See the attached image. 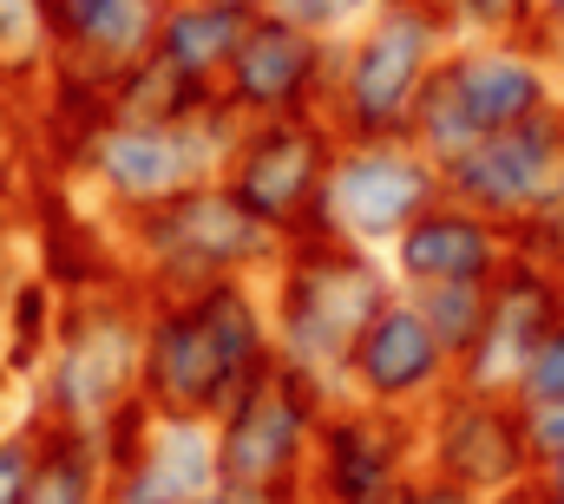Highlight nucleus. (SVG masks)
Returning a JSON list of instances; mask_svg holds the SVG:
<instances>
[{
    "label": "nucleus",
    "mask_w": 564,
    "mask_h": 504,
    "mask_svg": "<svg viewBox=\"0 0 564 504\" xmlns=\"http://www.w3.org/2000/svg\"><path fill=\"white\" fill-rule=\"evenodd\" d=\"M440 197H446V177L414 138H341L322 190V223L328 237L388 250Z\"/></svg>",
    "instance_id": "6e6552de"
},
{
    "label": "nucleus",
    "mask_w": 564,
    "mask_h": 504,
    "mask_svg": "<svg viewBox=\"0 0 564 504\" xmlns=\"http://www.w3.org/2000/svg\"><path fill=\"white\" fill-rule=\"evenodd\" d=\"M388 269L401 288H433V282H492L512 262V230L492 223L486 210L440 197L388 243Z\"/></svg>",
    "instance_id": "f3484780"
},
{
    "label": "nucleus",
    "mask_w": 564,
    "mask_h": 504,
    "mask_svg": "<svg viewBox=\"0 0 564 504\" xmlns=\"http://www.w3.org/2000/svg\"><path fill=\"white\" fill-rule=\"evenodd\" d=\"M59 308H66V295L46 275H13L7 282V302H0V354H7L13 380L40 374V361L53 348V328H59Z\"/></svg>",
    "instance_id": "5701e85b"
},
{
    "label": "nucleus",
    "mask_w": 564,
    "mask_h": 504,
    "mask_svg": "<svg viewBox=\"0 0 564 504\" xmlns=\"http://www.w3.org/2000/svg\"><path fill=\"white\" fill-rule=\"evenodd\" d=\"M7 386H13V368H7V354H0V399H7Z\"/></svg>",
    "instance_id": "c9c22d12"
},
{
    "label": "nucleus",
    "mask_w": 564,
    "mask_h": 504,
    "mask_svg": "<svg viewBox=\"0 0 564 504\" xmlns=\"http://www.w3.org/2000/svg\"><path fill=\"white\" fill-rule=\"evenodd\" d=\"M453 99L466 106V119L479 138L512 131L539 112L564 106L558 66H552V40H453L440 59Z\"/></svg>",
    "instance_id": "4468645a"
},
{
    "label": "nucleus",
    "mask_w": 564,
    "mask_h": 504,
    "mask_svg": "<svg viewBox=\"0 0 564 504\" xmlns=\"http://www.w3.org/2000/svg\"><path fill=\"white\" fill-rule=\"evenodd\" d=\"M440 177H446V197L486 210L506 230H519L525 217L564 204V106H552V112H539V119H525L512 131L479 138Z\"/></svg>",
    "instance_id": "f8f14e48"
},
{
    "label": "nucleus",
    "mask_w": 564,
    "mask_h": 504,
    "mask_svg": "<svg viewBox=\"0 0 564 504\" xmlns=\"http://www.w3.org/2000/svg\"><path fill=\"white\" fill-rule=\"evenodd\" d=\"M33 459H40V426H7L0 432V504H26L33 492Z\"/></svg>",
    "instance_id": "bb28decb"
},
{
    "label": "nucleus",
    "mask_w": 564,
    "mask_h": 504,
    "mask_svg": "<svg viewBox=\"0 0 564 504\" xmlns=\"http://www.w3.org/2000/svg\"><path fill=\"white\" fill-rule=\"evenodd\" d=\"M512 399H519V406H564V321L532 348V361L519 368Z\"/></svg>",
    "instance_id": "a878e982"
},
{
    "label": "nucleus",
    "mask_w": 564,
    "mask_h": 504,
    "mask_svg": "<svg viewBox=\"0 0 564 504\" xmlns=\"http://www.w3.org/2000/svg\"><path fill=\"white\" fill-rule=\"evenodd\" d=\"M532 479H539V492H545L552 504H564V459H552V465H539Z\"/></svg>",
    "instance_id": "7c9ffc66"
},
{
    "label": "nucleus",
    "mask_w": 564,
    "mask_h": 504,
    "mask_svg": "<svg viewBox=\"0 0 564 504\" xmlns=\"http://www.w3.org/2000/svg\"><path fill=\"white\" fill-rule=\"evenodd\" d=\"M217 99V86H197L184 79L171 59L144 53L132 59L119 79H112V119H144V125H184L191 112H204Z\"/></svg>",
    "instance_id": "4be33fe9"
},
{
    "label": "nucleus",
    "mask_w": 564,
    "mask_h": 504,
    "mask_svg": "<svg viewBox=\"0 0 564 504\" xmlns=\"http://www.w3.org/2000/svg\"><path fill=\"white\" fill-rule=\"evenodd\" d=\"M217 419H177L158 413L151 446L139 465L112 472L106 504H197L217 492Z\"/></svg>",
    "instance_id": "6ab92c4d"
},
{
    "label": "nucleus",
    "mask_w": 564,
    "mask_h": 504,
    "mask_svg": "<svg viewBox=\"0 0 564 504\" xmlns=\"http://www.w3.org/2000/svg\"><path fill=\"white\" fill-rule=\"evenodd\" d=\"M492 504H552V498L539 492V479H525V485H512L506 498H492Z\"/></svg>",
    "instance_id": "2f4dec72"
},
{
    "label": "nucleus",
    "mask_w": 564,
    "mask_h": 504,
    "mask_svg": "<svg viewBox=\"0 0 564 504\" xmlns=\"http://www.w3.org/2000/svg\"><path fill=\"white\" fill-rule=\"evenodd\" d=\"M381 7H401V0H355V20L361 13H381Z\"/></svg>",
    "instance_id": "72a5a7b5"
},
{
    "label": "nucleus",
    "mask_w": 564,
    "mask_h": 504,
    "mask_svg": "<svg viewBox=\"0 0 564 504\" xmlns=\"http://www.w3.org/2000/svg\"><path fill=\"white\" fill-rule=\"evenodd\" d=\"M453 40H459V26L440 0H401V7L361 13L341 33L328 125L341 138H408L414 99Z\"/></svg>",
    "instance_id": "7ed1b4c3"
},
{
    "label": "nucleus",
    "mask_w": 564,
    "mask_h": 504,
    "mask_svg": "<svg viewBox=\"0 0 564 504\" xmlns=\"http://www.w3.org/2000/svg\"><path fill=\"white\" fill-rule=\"evenodd\" d=\"M341 151V131L328 125V112H295V119H250L230 164H224V184L230 197L270 223L282 243H302V237H328L322 223V190H328V164Z\"/></svg>",
    "instance_id": "0eeeda50"
},
{
    "label": "nucleus",
    "mask_w": 564,
    "mask_h": 504,
    "mask_svg": "<svg viewBox=\"0 0 564 504\" xmlns=\"http://www.w3.org/2000/svg\"><path fill=\"white\" fill-rule=\"evenodd\" d=\"M263 0H164L158 7V33H151V53L171 59L184 79L197 86H217L243 26L257 20Z\"/></svg>",
    "instance_id": "aec40b11"
},
{
    "label": "nucleus",
    "mask_w": 564,
    "mask_h": 504,
    "mask_svg": "<svg viewBox=\"0 0 564 504\" xmlns=\"http://www.w3.org/2000/svg\"><path fill=\"white\" fill-rule=\"evenodd\" d=\"M151 7H164V0H151Z\"/></svg>",
    "instance_id": "4c0bfd02"
},
{
    "label": "nucleus",
    "mask_w": 564,
    "mask_h": 504,
    "mask_svg": "<svg viewBox=\"0 0 564 504\" xmlns=\"http://www.w3.org/2000/svg\"><path fill=\"white\" fill-rule=\"evenodd\" d=\"M558 321H564V275L512 250V262L492 275V315H486L479 348L459 361V386L512 393L519 368L532 361V348H539Z\"/></svg>",
    "instance_id": "dca6fc26"
},
{
    "label": "nucleus",
    "mask_w": 564,
    "mask_h": 504,
    "mask_svg": "<svg viewBox=\"0 0 564 504\" xmlns=\"http://www.w3.org/2000/svg\"><path fill=\"white\" fill-rule=\"evenodd\" d=\"M421 472V419L368 399H335L315 426L308 504H388Z\"/></svg>",
    "instance_id": "9b49d317"
},
{
    "label": "nucleus",
    "mask_w": 564,
    "mask_h": 504,
    "mask_svg": "<svg viewBox=\"0 0 564 504\" xmlns=\"http://www.w3.org/2000/svg\"><path fill=\"white\" fill-rule=\"evenodd\" d=\"M401 295L394 269L381 250H361L348 237H302L282 243L270 269V321L276 354L302 374H322L341 386V368L361 341V328Z\"/></svg>",
    "instance_id": "f257e3e1"
},
{
    "label": "nucleus",
    "mask_w": 564,
    "mask_h": 504,
    "mask_svg": "<svg viewBox=\"0 0 564 504\" xmlns=\"http://www.w3.org/2000/svg\"><path fill=\"white\" fill-rule=\"evenodd\" d=\"M552 66H558V86H564V33H552Z\"/></svg>",
    "instance_id": "f704fd0d"
},
{
    "label": "nucleus",
    "mask_w": 564,
    "mask_h": 504,
    "mask_svg": "<svg viewBox=\"0 0 564 504\" xmlns=\"http://www.w3.org/2000/svg\"><path fill=\"white\" fill-rule=\"evenodd\" d=\"M263 7H276V13L315 26V33H348L355 26V0H263Z\"/></svg>",
    "instance_id": "c85d7f7f"
},
{
    "label": "nucleus",
    "mask_w": 564,
    "mask_h": 504,
    "mask_svg": "<svg viewBox=\"0 0 564 504\" xmlns=\"http://www.w3.org/2000/svg\"><path fill=\"white\" fill-rule=\"evenodd\" d=\"M119 237H126V262L144 295H191L224 275H270L282 255V237L230 197L224 177H204L126 217Z\"/></svg>",
    "instance_id": "f03ea898"
},
{
    "label": "nucleus",
    "mask_w": 564,
    "mask_h": 504,
    "mask_svg": "<svg viewBox=\"0 0 564 504\" xmlns=\"http://www.w3.org/2000/svg\"><path fill=\"white\" fill-rule=\"evenodd\" d=\"M0 255H7V204H0Z\"/></svg>",
    "instance_id": "e433bc0d"
},
{
    "label": "nucleus",
    "mask_w": 564,
    "mask_h": 504,
    "mask_svg": "<svg viewBox=\"0 0 564 504\" xmlns=\"http://www.w3.org/2000/svg\"><path fill=\"white\" fill-rule=\"evenodd\" d=\"M459 380L453 354L440 348V335L426 328L421 302L401 288L355 341L348 368H341V399H368V406H388V413H414L421 419L426 406Z\"/></svg>",
    "instance_id": "ddd939ff"
},
{
    "label": "nucleus",
    "mask_w": 564,
    "mask_h": 504,
    "mask_svg": "<svg viewBox=\"0 0 564 504\" xmlns=\"http://www.w3.org/2000/svg\"><path fill=\"white\" fill-rule=\"evenodd\" d=\"M421 302L426 328L440 335V348L453 354V368L479 348L486 315H492V282H433V288H408Z\"/></svg>",
    "instance_id": "b1692460"
},
{
    "label": "nucleus",
    "mask_w": 564,
    "mask_h": 504,
    "mask_svg": "<svg viewBox=\"0 0 564 504\" xmlns=\"http://www.w3.org/2000/svg\"><path fill=\"white\" fill-rule=\"evenodd\" d=\"M545 33H564V0H545Z\"/></svg>",
    "instance_id": "473e14b6"
},
{
    "label": "nucleus",
    "mask_w": 564,
    "mask_h": 504,
    "mask_svg": "<svg viewBox=\"0 0 564 504\" xmlns=\"http://www.w3.org/2000/svg\"><path fill=\"white\" fill-rule=\"evenodd\" d=\"M243 125H250V119L230 112L224 92H217L204 112H191L184 125L106 119V125L93 131V144L79 151L73 177H86V184L99 190V204L126 223V217H139V210L177 197V190H191V184H204V177H224V164H230Z\"/></svg>",
    "instance_id": "39448f33"
},
{
    "label": "nucleus",
    "mask_w": 564,
    "mask_h": 504,
    "mask_svg": "<svg viewBox=\"0 0 564 504\" xmlns=\"http://www.w3.org/2000/svg\"><path fill=\"white\" fill-rule=\"evenodd\" d=\"M139 393L151 399V413H177V419H217L224 406H237V386L224 374L191 295H144Z\"/></svg>",
    "instance_id": "2eb2a0df"
},
{
    "label": "nucleus",
    "mask_w": 564,
    "mask_h": 504,
    "mask_svg": "<svg viewBox=\"0 0 564 504\" xmlns=\"http://www.w3.org/2000/svg\"><path fill=\"white\" fill-rule=\"evenodd\" d=\"M525 413V446H532V465H552L564 459V406H519Z\"/></svg>",
    "instance_id": "cd10ccee"
},
{
    "label": "nucleus",
    "mask_w": 564,
    "mask_h": 504,
    "mask_svg": "<svg viewBox=\"0 0 564 504\" xmlns=\"http://www.w3.org/2000/svg\"><path fill=\"white\" fill-rule=\"evenodd\" d=\"M33 426H40V459H33V492H26V504H106L112 472L99 459V432L53 426L40 413H33Z\"/></svg>",
    "instance_id": "412c9836"
},
{
    "label": "nucleus",
    "mask_w": 564,
    "mask_h": 504,
    "mask_svg": "<svg viewBox=\"0 0 564 504\" xmlns=\"http://www.w3.org/2000/svg\"><path fill=\"white\" fill-rule=\"evenodd\" d=\"M158 7L151 0H46V46L53 66L119 79L132 59L151 53Z\"/></svg>",
    "instance_id": "a211bd4d"
},
{
    "label": "nucleus",
    "mask_w": 564,
    "mask_h": 504,
    "mask_svg": "<svg viewBox=\"0 0 564 504\" xmlns=\"http://www.w3.org/2000/svg\"><path fill=\"white\" fill-rule=\"evenodd\" d=\"M335 399H341V386L276 361V374L263 386H250L237 406L217 413V472H224V485H250V492H276V498L308 504L315 426Z\"/></svg>",
    "instance_id": "423d86ee"
},
{
    "label": "nucleus",
    "mask_w": 564,
    "mask_h": 504,
    "mask_svg": "<svg viewBox=\"0 0 564 504\" xmlns=\"http://www.w3.org/2000/svg\"><path fill=\"white\" fill-rule=\"evenodd\" d=\"M144 368V295L139 282L66 295L53 348L33 374V413L53 426L99 432L126 399H139Z\"/></svg>",
    "instance_id": "20e7f679"
},
{
    "label": "nucleus",
    "mask_w": 564,
    "mask_h": 504,
    "mask_svg": "<svg viewBox=\"0 0 564 504\" xmlns=\"http://www.w3.org/2000/svg\"><path fill=\"white\" fill-rule=\"evenodd\" d=\"M388 504H486L479 498V492H466V485H453V479H440V472H414V479H408V485H401V492H394V498Z\"/></svg>",
    "instance_id": "c756f323"
},
{
    "label": "nucleus",
    "mask_w": 564,
    "mask_h": 504,
    "mask_svg": "<svg viewBox=\"0 0 564 504\" xmlns=\"http://www.w3.org/2000/svg\"><path fill=\"white\" fill-rule=\"evenodd\" d=\"M335 59H341V33H315L302 20H289L276 7H257V20L243 26L217 92L230 112L243 119H295V112H328L335 92Z\"/></svg>",
    "instance_id": "1a4fd4ad"
},
{
    "label": "nucleus",
    "mask_w": 564,
    "mask_h": 504,
    "mask_svg": "<svg viewBox=\"0 0 564 504\" xmlns=\"http://www.w3.org/2000/svg\"><path fill=\"white\" fill-rule=\"evenodd\" d=\"M46 66V0H0V92H33Z\"/></svg>",
    "instance_id": "393cba45"
},
{
    "label": "nucleus",
    "mask_w": 564,
    "mask_h": 504,
    "mask_svg": "<svg viewBox=\"0 0 564 504\" xmlns=\"http://www.w3.org/2000/svg\"><path fill=\"white\" fill-rule=\"evenodd\" d=\"M421 465L479 492V498H506L512 485H525L532 446H525V413L512 393H479V386H446L421 413Z\"/></svg>",
    "instance_id": "9d476101"
}]
</instances>
